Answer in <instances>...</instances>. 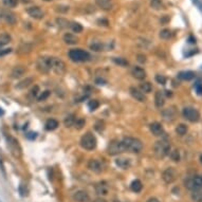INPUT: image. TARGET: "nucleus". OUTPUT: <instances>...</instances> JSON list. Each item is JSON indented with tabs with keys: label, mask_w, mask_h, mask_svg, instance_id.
<instances>
[{
	"label": "nucleus",
	"mask_w": 202,
	"mask_h": 202,
	"mask_svg": "<svg viewBox=\"0 0 202 202\" xmlns=\"http://www.w3.org/2000/svg\"><path fill=\"white\" fill-rule=\"evenodd\" d=\"M177 177H178V172L173 167L166 168V169L162 173L163 181H164L165 183H167V184H170V183L175 182Z\"/></svg>",
	"instance_id": "10"
},
{
	"label": "nucleus",
	"mask_w": 202,
	"mask_h": 202,
	"mask_svg": "<svg viewBox=\"0 0 202 202\" xmlns=\"http://www.w3.org/2000/svg\"><path fill=\"white\" fill-rule=\"evenodd\" d=\"M163 116V120L166 122H172L176 119V114H177V111H176L175 107H168V108L163 109V111L161 112Z\"/></svg>",
	"instance_id": "12"
},
{
	"label": "nucleus",
	"mask_w": 202,
	"mask_h": 202,
	"mask_svg": "<svg viewBox=\"0 0 202 202\" xmlns=\"http://www.w3.org/2000/svg\"><path fill=\"white\" fill-rule=\"evenodd\" d=\"M122 143H123V146L125 148V152L139 153L143 149V143L139 139H137V138L125 137L123 139Z\"/></svg>",
	"instance_id": "1"
},
{
	"label": "nucleus",
	"mask_w": 202,
	"mask_h": 202,
	"mask_svg": "<svg viewBox=\"0 0 202 202\" xmlns=\"http://www.w3.org/2000/svg\"><path fill=\"white\" fill-rule=\"evenodd\" d=\"M178 77L182 81H191L195 77V73L193 71H181L178 74Z\"/></svg>",
	"instance_id": "25"
},
{
	"label": "nucleus",
	"mask_w": 202,
	"mask_h": 202,
	"mask_svg": "<svg viewBox=\"0 0 202 202\" xmlns=\"http://www.w3.org/2000/svg\"><path fill=\"white\" fill-rule=\"evenodd\" d=\"M0 202H1V201H0Z\"/></svg>",
	"instance_id": "61"
},
{
	"label": "nucleus",
	"mask_w": 202,
	"mask_h": 202,
	"mask_svg": "<svg viewBox=\"0 0 202 202\" xmlns=\"http://www.w3.org/2000/svg\"><path fill=\"white\" fill-rule=\"evenodd\" d=\"M38 92H39V87L38 86H35L34 88L32 89V91H31V94H32L34 98H36V96L38 95Z\"/></svg>",
	"instance_id": "49"
},
{
	"label": "nucleus",
	"mask_w": 202,
	"mask_h": 202,
	"mask_svg": "<svg viewBox=\"0 0 202 202\" xmlns=\"http://www.w3.org/2000/svg\"><path fill=\"white\" fill-rule=\"evenodd\" d=\"M140 90H141L143 93H150L152 90V86L150 83L148 81H145V83H142L140 85Z\"/></svg>",
	"instance_id": "34"
},
{
	"label": "nucleus",
	"mask_w": 202,
	"mask_h": 202,
	"mask_svg": "<svg viewBox=\"0 0 202 202\" xmlns=\"http://www.w3.org/2000/svg\"><path fill=\"white\" fill-rule=\"evenodd\" d=\"M76 121V117L74 114H69V116H66L65 121H64V124H65V126L69 128V127L71 126H74V123Z\"/></svg>",
	"instance_id": "32"
},
{
	"label": "nucleus",
	"mask_w": 202,
	"mask_h": 202,
	"mask_svg": "<svg viewBox=\"0 0 202 202\" xmlns=\"http://www.w3.org/2000/svg\"><path fill=\"white\" fill-rule=\"evenodd\" d=\"M0 168H1V170H2V173L6 175V170H4V166H3V163H2V160H1V158H0Z\"/></svg>",
	"instance_id": "53"
},
{
	"label": "nucleus",
	"mask_w": 202,
	"mask_h": 202,
	"mask_svg": "<svg viewBox=\"0 0 202 202\" xmlns=\"http://www.w3.org/2000/svg\"><path fill=\"white\" fill-rule=\"evenodd\" d=\"M153 152L158 158H164L169 156L170 153V145L166 141H157L153 145Z\"/></svg>",
	"instance_id": "2"
},
{
	"label": "nucleus",
	"mask_w": 202,
	"mask_h": 202,
	"mask_svg": "<svg viewBox=\"0 0 202 202\" xmlns=\"http://www.w3.org/2000/svg\"><path fill=\"white\" fill-rule=\"evenodd\" d=\"M159 35L162 39H169L173 34H172V31H170L169 29H163V30H161Z\"/></svg>",
	"instance_id": "39"
},
{
	"label": "nucleus",
	"mask_w": 202,
	"mask_h": 202,
	"mask_svg": "<svg viewBox=\"0 0 202 202\" xmlns=\"http://www.w3.org/2000/svg\"><path fill=\"white\" fill-rule=\"evenodd\" d=\"M90 49L93 50V51H95V52H99V51H103L105 49V47H104V45L102 42H92L91 45H90Z\"/></svg>",
	"instance_id": "36"
},
{
	"label": "nucleus",
	"mask_w": 202,
	"mask_h": 202,
	"mask_svg": "<svg viewBox=\"0 0 202 202\" xmlns=\"http://www.w3.org/2000/svg\"><path fill=\"white\" fill-rule=\"evenodd\" d=\"M50 68L58 75H61L66 72V64L59 58L50 57Z\"/></svg>",
	"instance_id": "7"
},
{
	"label": "nucleus",
	"mask_w": 202,
	"mask_h": 202,
	"mask_svg": "<svg viewBox=\"0 0 202 202\" xmlns=\"http://www.w3.org/2000/svg\"><path fill=\"white\" fill-rule=\"evenodd\" d=\"M131 74L134 78H137V80H139V81H143L146 77V72H145L144 69L141 67H137V66L132 68Z\"/></svg>",
	"instance_id": "19"
},
{
	"label": "nucleus",
	"mask_w": 202,
	"mask_h": 202,
	"mask_svg": "<svg viewBox=\"0 0 202 202\" xmlns=\"http://www.w3.org/2000/svg\"><path fill=\"white\" fill-rule=\"evenodd\" d=\"M25 71H27V69H25L24 66H16V67H14V69L12 70L11 77L12 78H19V77H21L22 75H24Z\"/></svg>",
	"instance_id": "23"
},
{
	"label": "nucleus",
	"mask_w": 202,
	"mask_h": 202,
	"mask_svg": "<svg viewBox=\"0 0 202 202\" xmlns=\"http://www.w3.org/2000/svg\"><path fill=\"white\" fill-rule=\"evenodd\" d=\"M138 60L140 61V63H145L146 61V57H145V55H143V54H139L138 55Z\"/></svg>",
	"instance_id": "51"
},
{
	"label": "nucleus",
	"mask_w": 202,
	"mask_h": 202,
	"mask_svg": "<svg viewBox=\"0 0 202 202\" xmlns=\"http://www.w3.org/2000/svg\"><path fill=\"white\" fill-rule=\"evenodd\" d=\"M19 193H20V195H21L22 197L27 196V186H25L24 184H20V186H19Z\"/></svg>",
	"instance_id": "47"
},
{
	"label": "nucleus",
	"mask_w": 202,
	"mask_h": 202,
	"mask_svg": "<svg viewBox=\"0 0 202 202\" xmlns=\"http://www.w3.org/2000/svg\"><path fill=\"white\" fill-rule=\"evenodd\" d=\"M99 106V101H96V99H92L88 103V107L90 110H95V109H98Z\"/></svg>",
	"instance_id": "43"
},
{
	"label": "nucleus",
	"mask_w": 202,
	"mask_h": 202,
	"mask_svg": "<svg viewBox=\"0 0 202 202\" xmlns=\"http://www.w3.org/2000/svg\"><path fill=\"white\" fill-rule=\"evenodd\" d=\"M69 57L71 60L80 63V61H87L90 59V54L87 51L81 49H73L69 52Z\"/></svg>",
	"instance_id": "5"
},
{
	"label": "nucleus",
	"mask_w": 202,
	"mask_h": 202,
	"mask_svg": "<svg viewBox=\"0 0 202 202\" xmlns=\"http://www.w3.org/2000/svg\"><path fill=\"white\" fill-rule=\"evenodd\" d=\"M142 182L140 180H134L131 182V185H130V188H131L132 191H134V193H139V191H142Z\"/></svg>",
	"instance_id": "31"
},
{
	"label": "nucleus",
	"mask_w": 202,
	"mask_h": 202,
	"mask_svg": "<svg viewBox=\"0 0 202 202\" xmlns=\"http://www.w3.org/2000/svg\"><path fill=\"white\" fill-rule=\"evenodd\" d=\"M176 132L179 134V135H184L186 134L187 132V126L185 124H179L177 127H176Z\"/></svg>",
	"instance_id": "37"
},
{
	"label": "nucleus",
	"mask_w": 202,
	"mask_h": 202,
	"mask_svg": "<svg viewBox=\"0 0 202 202\" xmlns=\"http://www.w3.org/2000/svg\"><path fill=\"white\" fill-rule=\"evenodd\" d=\"M21 2H24V3H28V2H30V0H20Z\"/></svg>",
	"instance_id": "57"
},
{
	"label": "nucleus",
	"mask_w": 202,
	"mask_h": 202,
	"mask_svg": "<svg viewBox=\"0 0 202 202\" xmlns=\"http://www.w3.org/2000/svg\"><path fill=\"white\" fill-rule=\"evenodd\" d=\"M92 202H107L105 199H102V198H99V199H95V200H93Z\"/></svg>",
	"instance_id": "56"
},
{
	"label": "nucleus",
	"mask_w": 202,
	"mask_h": 202,
	"mask_svg": "<svg viewBox=\"0 0 202 202\" xmlns=\"http://www.w3.org/2000/svg\"><path fill=\"white\" fill-rule=\"evenodd\" d=\"M88 168L91 172L95 173H102V164L99 163V161L95 159H91L88 162Z\"/></svg>",
	"instance_id": "20"
},
{
	"label": "nucleus",
	"mask_w": 202,
	"mask_h": 202,
	"mask_svg": "<svg viewBox=\"0 0 202 202\" xmlns=\"http://www.w3.org/2000/svg\"><path fill=\"white\" fill-rule=\"evenodd\" d=\"M95 193L99 196H106L109 191V185L106 181H99L95 184Z\"/></svg>",
	"instance_id": "14"
},
{
	"label": "nucleus",
	"mask_w": 202,
	"mask_h": 202,
	"mask_svg": "<svg viewBox=\"0 0 202 202\" xmlns=\"http://www.w3.org/2000/svg\"><path fill=\"white\" fill-rule=\"evenodd\" d=\"M182 114L184 119H186L187 121L191 123H196L200 120V113L197 109L193 108V107H185L182 110Z\"/></svg>",
	"instance_id": "8"
},
{
	"label": "nucleus",
	"mask_w": 202,
	"mask_h": 202,
	"mask_svg": "<svg viewBox=\"0 0 202 202\" xmlns=\"http://www.w3.org/2000/svg\"><path fill=\"white\" fill-rule=\"evenodd\" d=\"M12 51V49H4V50H0V56H3L7 54V53H10Z\"/></svg>",
	"instance_id": "52"
},
{
	"label": "nucleus",
	"mask_w": 202,
	"mask_h": 202,
	"mask_svg": "<svg viewBox=\"0 0 202 202\" xmlns=\"http://www.w3.org/2000/svg\"><path fill=\"white\" fill-rule=\"evenodd\" d=\"M1 17L4 19V21L9 24H14L16 22V15L14 14L13 12L11 11H2L1 12Z\"/></svg>",
	"instance_id": "18"
},
{
	"label": "nucleus",
	"mask_w": 202,
	"mask_h": 202,
	"mask_svg": "<svg viewBox=\"0 0 202 202\" xmlns=\"http://www.w3.org/2000/svg\"><path fill=\"white\" fill-rule=\"evenodd\" d=\"M46 129L49 130V131H52V130H55L58 127V122L54 119H50L46 122Z\"/></svg>",
	"instance_id": "28"
},
{
	"label": "nucleus",
	"mask_w": 202,
	"mask_h": 202,
	"mask_svg": "<svg viewBox=\"0 0 202 202\" xmlns=\"http://www.w3.org/2000/svg\"><path fill=\"white\" fill-rule=\"evenodd\" d=\"M64 40H65L66 43L68 45H75L77 42V38H76L75 35L71 34V33H66L64 35Z\"/></svg>",
	"instance_id": "27"
},
{
	"label": "nucleus",
	"mask_w": 202,
	"mask_h": 202,
	"mask_svg": "<svg viewBox=\"0 0 202 202\" xmlns=\"http://www.w3.org/2000/svg\"><path fill=\"white\" fill-rule=\"evenodd\" d=\"M200 161H201V163H202V155H201V157H200Z\"/></svg>",
	"instance_id": "60"
},
{
	"label": "nucleus",
	"mask_w": 202,
	"mask_h": 202,
	"mask_svg": "<svg viewBox=\"0 0 202 202\" xmlns=\"http://www.w3.org/2000/svg\"><path fill=\"white\" fill-rule=\"evenodd\" d=\"M32 83H33V78L27 77V78H24V80H22L21 81H19V83L16 85V88L17 89H25L27 87H29Z\"/></svg>",
	"instance_id": "30"
},
{
	"label": "nucleus",
	"mask_w": 202,
	"mask_h": 202,
	"mask_svg": "<svg viewBox=\"0 0 202 202\" xmlns=\"http://www.w3.org/2000/svg\"><path fill=\"white\" fill-rule=\"evenodd\" d=\"M3 113H4V112H3V110H2V109L0 108V116H2V114H3Z\"/></svg>",
	"instance_id": "58"
},
{
	"label": "nucleus",
	"mask_w": 202,
	"mask_h": 202,
	"mask_svg": "<svg viewBox=\"0 0 202 202\" xmlns=\"http://www.w3.org/2000/svg\"><path fill=\"white\" fill-rule=\"evenodd\" d=\"M69 28H70V29L72 30L74 33L83 32V27H81V24H80L78 22L70 21V24H69Z\"/></svg>",
	"instance_id": "33"
},
{
	"label": "nucleus",
	"mask_w": 202,
	"mask_h": 202,
	"mask_svg": "<svg viewBox=\"0 0 202 202\" xmlns=\"http://www.w3.org/2000/svg\"><path fill=\"white\" fill-rule=\"evenodd\" d=\"M7 147H9L10 152L15 158H21L22 156V150L19 145V142L15 139L12 135H7Z\"/></svg>",
	"instance_id": "3"
},
{
	"label": "nucleus",
	"mask_w": 202,
	"mask_h": 202,
	"mask_svg": "<svg viewBox=\"0 0 202 202\" xmlns=\"http://www.w3.org/2000/svg\"><path fill=\"white\" fill-rule=\"evenodd\" d=\"M84 125H85V121H84L83 119H76L75 123H74V126L77 129H81Z\"/></svg>",
	"instance_id": "45"
},
{
	"label": "nucleus",
	"mask_w": 202,
	"mask_h": 202,
	"mask_svg": "<svg viewBox=\"0 0 202 202\" xmlns=\"http://www.w3.org/2000/svg\"><path fill=\"white\" fill-rule=\"evenodd\" d=\"M51 94V92L49 90H46V91H43L40 93V95H38L37 96V99H38V102H42V101H45L46 99H48L49 98V95Z\"/></svg>",
	"instance_id": "44"
},
{
	"label": "nucleus",
	"mask_w": 202,
	"mask_h": 202,
	"mask_svg": "<svg viewBox=\"0 0 202 202\" xmlns=\"http://www.w3.org/2000/svg\"><path fill=\"white\" fill-rule=\"evenodd\" d=\"M11 36H10L7 33H2V34H0V49L1 48H3L4 46H7V43L11 42Z\"/></svg>",
	"instance_id": "29"
},
{
	"label": "nucleus",
	"mask_w": 202,
	"mask_h": 202,
	"mask_svg": "<svg viewBox=\"0 0 202 202\" xmlns=\"http://www.w3.org/2000/svg\"><path fill=\"white\" fill-rule=\"evenodd\" d=\"M73 200L76 202H89L90 197H89V194L87 191L81 190L73 194Z\"/></svg>",
	"instance_id": "17"
},
{
	"label": "nucleus",
	"mask_w": 202,
	"mask_h": 202,
	"mask_svg": "<svg viewBox=\"0 0 202 202\" xmlns=\"http://www.w3.org/2000/svg\"><path fill=\"white\" fill-rule=\"evenodd\" d=\"M156 81H157V83L161 84V85H165L166 84V77L163 75H160V74L156 75Z\"/></svg>",
	"instance_id": "46"
},
{
	"label": "nucleus",
	"mask_w": 202,
	"mask_h": 202,
	"mask_svg": "<svg viewBox=\"0 0 202 202\" xmlns=\"http://www.w3.org/2000/svg\"><path fill=\"white\" fill-rule=\"evenodd\" d=\"M165 104L164 93L162 91H157L155 95V105L157 108H162Z\"/></svg>",
	"instance_id": "22"
},
{
	"label": "nucleus",
	"mask_w": 202,
	"mask_h": 202,
	"mask_svg": "<svg viewBox=\"0 0 202 202\" xmlns=\"http://www.w3.org/2000/svg\"><path fill=\"white\" fill-rule=\"evenodd\" d=\"M105 81L104 80H96V84H99V85H105Z\"/></svg>",
	"instance_id": "54"
},
{
	"label": "nucleus",
	"mask_w": 202,
	"mask_h": 202,
	"mask_svg": "<svg viewBox=\"0 0 202 202\" xmlns=\"http://www.w3.org/2000/svg\"><path fill=\"white\" fill-rule=\"evenodd\" d=\"M36 137H37L36 132H29V134H27V138H28V139H30V140H34Z\"/></svg>",
	"instance_id": "50"
},
{
	"label": "nucleus",
	"mask_w": 202,
	"mask_h": 202,
	"mask_svg": "<svg viewBox=\"0 0 202 202\" xmlns=\"http://www.w3.org/2000/svg\"><path fill=\"white\" fill-rule=\"evenodd\" d=\"M147 202H160L157 198H149L147 200Z\"/></svg>",
	"instance_id": "55"
},
{
	"label": "nucleus",
	"mask_w": 202,
	"mask_h": 202,
	"mask_svg": "<svg viewBox=\"0 0 202 202\" xmlns=\"http://www.w3.org/2000/svg\"><path fill=\"white\" fill-rule=\"evenodd\" d=\"M184 185L187 190L190 191H196L202 187V176H193V177L188 178L185 180Z\"/></svg>",
	"instance_id": "6"
},
{
	"label": "nucleus",
	"mask_w": 202,
	"mask_h": 202,
	"mask_svg": "<svg viewBox=\"0 0 202 202\" xmlns=\"http://www.w3.org/2000/svg\"><path fill=\"white\" fill-rule=\"evenodd\" d=\"M95 3L98 4V7H101L102 10H105V11H110L113 7L112 0H95Z\"/></svg>",
	"instance_id": "21"
},
{
	"label": "nucleus",
	"mask_w": 202,
	"mask_h": 202,
	"mask_svg": "<svg viewBox=\"0 0 202 202\" xmlns=\"http://www.w3.org/2000/svg\"><path fill=\"white\" fill-rule=\"evenodd\" d=\"M2 2L7 7H15L18 3V0H2Z\"/></svg>",
	"instance_id": "42"
},
{
	"label": "nucleus",
	"mask_w": 202,
	"mask_h": 202,
	"mask_svg": "<svg viewBox=\"0 0 202 202\" xmlns=\"http://www.w3.org/2000/svg\"><path fill=\"white\" fill-rule=\"evenodd\" d=\"M112 60H113L114 64H116V65L121 66V67H126V66H128V61L125 59V58H122V57H113V58H112Z\"/></svg>",
	"instance_id": "38"
},
{
	"label": "nucleus",
	"mask_w": 202,
	"mask_h": 202,
	"mask_svg": "<svg viewBox=\"0 0 202 202\" xmlns=\"http://www.w3.org/2000/svg\"><path fill=\"white\" fill-rule=\"evenodd\" d=\"M170 159H172L173 162H179L180 161V152H179L178 149H175L173 152H170Z\"/></svg>",
	"instance_id": "41"
},
{
	"label": "nucleus",
	"mask_w": 202,
	"mask_h": 202,
	"mask_svg": "<svg viewBox=\"0 0 202 202\" xmlns=\"http://www.w3.org/2000/svg\"><path fill=\"white\" fill-rule=\"evenodd\" d=\"M81 146L86 150H93L96 147V138L91 132H86L81 139Z\"/></svg>",
	"instance_id": "4"
},
{
	"label": "nucleus",
	"mask_w": 202,
	"mask_h": 202,
	"mask_svg": "<svg viewBox=\"0 0 202 202\" xmlns=\"http://www.w3.org/2000/svg\"><path fill=\"white\" fill-rule=\"evenodd\" d=\"M43 1H46V2H49V1H52V0H43Z\"/></svg>",
	"instance_id": "59"
},
{
	"label": "nucleus",
	"mask_w": 202,
	"mask_h": 202,
	"mask_svg": "<svg viewBox=\"0 0 202 202\" xmlns=\"http://www.w3.org/2000/svg\"><path fill=\"white\" fill-rule=\"evenodd\" d=\"M129 93H130V95H131L132 98L135 99V101L141 102V103H144V102L146 101V98H145L144 93H143L141 90L137 89L135 87H130V88H129Z\"/></svg>",
	"instance_id": "15"
},
{
	"label": "nucleus",
	"mask_w": 202,
	"mask_h": 202,
	"mask_svg": "<svg viewBox=\"0 0 202 202\" xmlns=\"http://www.w3.org/2000/svg\"><path fill=\"white\" fill-rule=\"evenodd\" d=\"M56 22H57L58 27L61 28V29L69 28V24H70V21H68V20L65 18H57L56 19Z\"/></svg>",
	"instance_id": "40"
},
{
	"label": "nucleus",
	"mask_w": 202,
	"mask_h": 202,
	"mask_svg": "<svg viewBox=\"0 0 202 202\" xmlns=\"http://www.w3.org/2000/svg\"><path fill=\"white\" fill-rule=\"evenodd\" d=\"M27 13L30 17L34 19H42L43 18V11L39 7H31L27 9Z\"/></svg>",
	"instance_id": "13"
},
{
	"label": "nucleus",
	"mask_w": 202,
	"mask_h": 202,
	"mask_svg": "<svg viewBox=\"0 0 202 202\" xmlns=\"http://www.w3.org/2000/svg\"><path fill=\"white\" fill-rule=\"evenodd\" d=\"M149 129L150 132L155 135V137H161V135L164 134V128L163 126L158 122H153L149 125Z\"/></svg>",
	"instance_id": "16"
},
{
	"label": "nucleus",
	"mask_w": 202,
	"mask_h": 202,
	"mask_svg": "<svg viewBox=\"0 0 202 202\" xmlns=\"http://www.w3.org/2000/svg\"><path fill=\"white\" fill-rule=\"evenodd\" d=\"M150 7L153 10H162L163 9V2L162 0H150Z\"/></svg>",
	"instance_id": "35"
},
{
	"label": "nucleus",
	"mask_w": 202,
	"mask_h": 202,
	"mask_svg": "<svg viewBox=\"0 0 202 202\" xmlns=\"http://www.w3.org/2000/svg\"><path fill=\"white\" fill-rule=\"evenodd\" d=\"M124 152H125V148L123 146L122 141H117V140L111 141L109 143L108 148H107V152L110 156H117Z\"/></svg>",
	"instance_id": "9"
},
{
	"label": "nucleus",
	"mask_w": 202,
	"mask_h": 202,
	"mask_svg": "<svg viewBox=\"0 0 202 202\" xmlns=\"http://www.w3.org/2000/svg\"><path fill=\"white\" fill-rule=\"evenodd\" d=\"M37 68L40 72L47 73L51 70L50 68V57H40L37 60Z\"/></svg>",
	"instance_id": "11"
},
{
	"label": "nucleus",
	"mask_w": 202,
	"mask_h": 202,
	"mask_svg": "<svg viewBox=\"0 0 202 202\" xmlns=\"http://www.w3.org/2000/svg\"><path fill=\"white\" fill-rule=\"evenodd\" d=\"M191 198L194 202H202V187L191 191Z\"/></svg>",
	"instance_id": "26"
},
{
	"label": "nucleus",
	"mask_w": 202,
	"mask_h": 202,
	"mask_svg": "<svg viewBox=\"0 0 202 202\" xmlns=\"http://www.w3.org/2000/svg\"><path fill=\"white\" fill-rule=\"evenodd\" d=\"M195 89H196V92L199 94V95H202V85L200 81H198V83L195 85Z\"/></svg>",
	"instance_id": "48"
},
{
	"label": "nucleus",
	"mask_w": 202,
	"mask_h": 202,
	"mask_svg": "<svg viewBox=\"0 0 202 202\" xmlns=\"http://www.w3.org/2000/svg\"><path fill=\"white\" fill-rule=\"evenodd\" d=\"M116 164L123 169H127L130 167V160L127 158H117L116 160Z\"/></svg>",
	"instance_id": "24"
}]
</instances>
